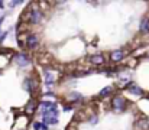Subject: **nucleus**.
<instances>
[{
    "mask_svg": "<svg viewBox=\"0 0 149 130\" xmlns=\"http://www.w3.org/2000/svg\"><path fill=\"white\" fill-rule=\"evenodd\" d=\"M111 106H113V108L117 111V113H120V111H123L125 110V107H126V100L123 98V97H114L113 100H111Z\"/></svg>",
    "mask_w": 149,
    "mask_h": 130,
    "instance_id": "nucleus-1",
    "label": "nucleus"
},
{
    "mask_svg": "<svg viewBox=\"0 0 149 130\" xmlns=\"http://www.w3.org/2000/svg\"><path fill=\"white\" fill-rule=\"evenodd\" d=\"M42 19H44V15H42V12H41L39 9H32V10H31V15H29V22H31V23L36 25V23H39Z\"/></svg>",
    "mask_w": 149,
    "mask_h": 130,
    "instance_id": "nucleus-2",
    "label": "nucleus"
},
{
    "mask_svg": "<svg viewBox=\"0 0 149 130\" xmlns=\"http://www.w3.org/2000/svg\"><path fill=\"white\" fill-rule=\"evenodd\" d=\"M38 43H39V38H38L36 35H29V36H28V39H26V46H28V48L33 49V48L38 46Z\"/></svg>",
    "mask_w": 149,
    "mask_h": 130,
    "instance_id": "nucleus-3",
    "label": "nucleus"
},
{
    "mask_svg": "<svg viewBox=\"0 0 149 130\" xmlns=\"http://www.w3.org/2000/svg\"><path fill=\"white\" fill-rule=\"evenodd\" d=\"M15 61H16L17 65H20V67H26V65L29 64V58H28L25 54H17V55L15 56Z\"/></svg>",
    "mask_w": 149,
    "mask_h": 130,
    "instance_id": "nucleus-4",
    "label": "nucleus"
},
{
    "mask_svg": "<svg viewBox=\"0 0 149 130\" xmlns=\"http://www.w3.org/2000/svg\"><path fill=\"white\" fill-rule=\"evenodd\" d=\"M25 88H26L28 91L36 90V88H38V81H36L35 78H28V80L25 81Z\"/></svg>",
    "mask_w": 149,
    "mask_h": 130,
    "instance_id": "nucleus-5",
    "label": "nucleus"
},
{
    "mask_svg": "<svg viewBox=\"0 0 149 130\" xmlns=\"http://www.w3.org/2000/svg\"><path fill=\"white\" fill-rule=\"evenodd\" d=\"M110 58H111V61H114V62H119V61H122V59L125 58V52H123L122 49L113 51V52H111V55H110Z\"/></svg>",
    "mask_w": 149,
    "mask_h": 130,
    "instance_id": "nucleus-6",
    "label": "nucleus"
},
{
    "mask_svg": "<svg viewBox=\"0 0 149 130\" xmlns=\"http://www.w3.org/2000/svg\"><path fill=\"white\" fill-rule=\"evenodd\" d=\"M88 59H90V62H91V64H94V65H101V64H104V56H103L101 54L91 55Z\"/></svg>",
    "mask_w": 149,
    "mask_h": 130,
    "instance_id": "nucleus-7",
    "label": "nucleus"
},
{
    "mask_svg": "<svg viewBox=\"0 0 149 130\" xmlns=\"http://www.w3.org/2000/svg\"><path fill=\"white\" fill-rule=\"evenodd\" d=\"M127 91H129L130 94H133V95H138V97L143 95V90L139 86H129L127 87Z\"/></svg>",
    "mask_w": 149,
    "mask_h": 130,
    "instance_id": "nucleus-8",
    "label": "nucleus"
},
{
    "mask_svg": "<svg viewBox=\"0 0 149 130\" xmlns=\"http://www.w3.org/2000/svg\"><path fill=\"white\" fill-rule=\"evenodd\" d=\"M148 127H149L148 119L142 117V119H139V120H138V123H136V129H139V130H146Z\"/></svg>",
    "mask_w": 149,
    "mask_h": 130,
    "instance_id": "nucleus-9",
    "label": "nucleus"
},
{
    "mask_svg": "<svg viewBox=\"0 0 149 130\" xmlns=\"http://www.w3.org/2000/svg\"><path fill=\"white\" fill-rule=\"evenodd\" d=\"M36 107H38V103H36L35 100H31V101L28 103V106H26V108H25V111H26L28 114H31V113H35V110H36Z\"/></svg>",
    "mask_w": 149,
    "mask_h": 130,
    "instance_id": "nucleus-10",
    "label": "nucleus"
},
{
    "mask_svg": "<svg viewBox=\"0 0 149 130\" xmlns=\"http://www.w3.org/2000/svg\"><path fill=\"white\" fill-rule=\"evenodd\" d=\"M141 32L142 33H149V19L148 17H143L142 22H141Z\"/></svg>",
    "mask_w": 149,
    "mask_h": 130,
    "instance_id": "nucleus-11",
    "label": "nucleus"
},
{
    "mask_svg": "<svg viewBox=\"0 0 149 130\" xmlns=\"http://www.w3.org/2000/svg\"><path fill=\"white\" fill-rule=\"evenodd\" d=\"M45 83L51 86L52 83H55V75L52 74V72H48V71H45Z\"/></svg>",
    "mask_w": 149,
    "mask_h": 130,
    "instance_id": "nucleus-12",
    "label": "nucleus"
},
{
    "mask_svg": "<svg viewBox=\"0 0 149 130\" xmlns=\"http://www.w3.org/2000/svg\"><path fill=\"white\" fill-rule=\"evenodd\" d=\"M70 98H72V101H80V100H83V95L78 92H72V94H70Z\"/></svg>",
    "mask_w": 149,
    "mask_h": 130,
    "instance_id": "nucleus-13",
    "label": "nucleus"
},
{
    "mask_svg": "<svg viewBox=\"0 0 149 130\" xmlns=\"http://www.w3.org/2000/svg\"><path fill=\"white\" fill-rule=\"evenodd\" d=\"M110 91H111V87H106L104 90H101V91H100L99 95L100 97H106L107 94H110Z\"/></svg>",
    "mask_w": 149,
    "mask_h": 130,
    "instance_id": "nucleus-14",
    "label": "nucleus"
},
{
    "mask_svg": "<svg viewBox=\"0 0 149 130\" xmlns=\"http://www.w3.org/2000/svg\"><path fill=\"white\" fill-rule=\"evenodd\" d=\"M33 129H35V130L42 129V123H39V122H35V123H33Z\"/></svg>",
    "mask_w": 149,
    "mask_h": 130,
    "instance_id": "nucleus-15",
    "label": "nucleus"
},
{
    "mask_svg": "<svg viewBox=\"0 0 149 130\" xmlns=\"http://www.w3.org/2000/svg\"><path fill=\"white\" fill-rule=\"evenodd\" d=\"M1 6H3V3H1V1H0V9H1Z\"/></svg>",
    "mask_w": 149,
    "mask_h": 130,
    "instance_id": "nucleus-16",
    "label": "nucleus"
}]
</instances>
